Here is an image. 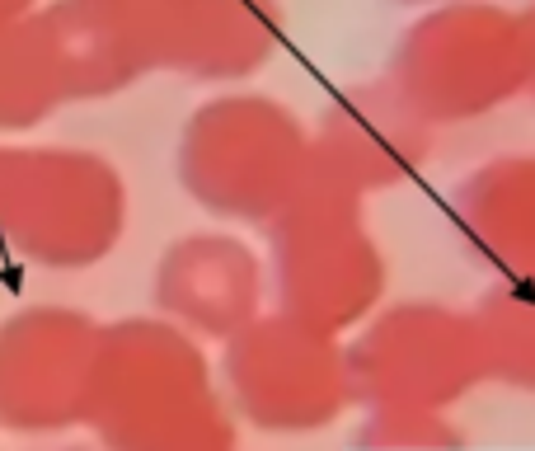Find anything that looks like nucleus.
<instances>
[{
  "mask_svg": "<svg viewBox=\"0 0 535 451\" xmlns=\"http://www.w3.org/2000/svg\"><path fill=\"white\" fill-rule=\"evenodd\" d=\"M85 428L104 451H235V409L202 343L165 315L99 334Z\"/></svg>",
  "mask_w": 535,
  "mask_h": 451,
  "instance_id": "1",
  "label": "nucleus"
},
{
  "mask_svg": "<svg viewBox=\"0 0 535 451\" xmlns=\"http://www.w3.org/2000/svg\"><path fill=\"white\" fill-rule=\"evenodd\" d=\"M174 170L207 217L268 231L320 165L315 132L287 99L235 85L193 109L179 132Z\"/></svg>",
  "mask_w": 535,
  "mask_h": 451,
  "instance_id": "2",
  "label": "nucleus"
},
{
  "mask_svg": "<svg viewBox=\"0 0 535 451\" xmlns=\"http://www.w3.org/2000/svg\"><path fill=\"white\" fill-rule=\"evenodd\" d=\"M385 80L437 132L489 123L526 99L531 47L521 10L503 0H446L413 10L390 47Z\"/></svg>",
  "mask_w": 535,
  "mask_h": 451,
  "instance_id": "3",
  "label": "nucleus"
},
{
  "mask_svg": "<svg viewBox=\"0 0 535 451\" xmlns=\"http://www.w3.org/2000/svg\"><path fill=\"white\" fill-rule=\"evenodd\" d=\"M273 311L348 339L390 301V259L367 221V198L315 174L268 226Z\"/></svg>",
  "mask_w": 535,
  "mask_h": 451,
  "instance_id": "4",
  "label": "nucleus"
},
{
  "mask_svg": "<svg viewBox=\"0 0 535 451\" xmlns=\"http://www.w3.org/2000/svg\"><path fill=\"white\" fill-rule=\"evenodd\" d=\"M127 231L118 165L85 146L0 141V240L47 273L104 264Z\"/></svg>",
  "mask_w": 535,
  "mask_h": 451,
  "instance_id": "5",
  "label": "nucleus"
},
{
  "mask_svg": "<svg viewBox=\"0 0 535 451\" xmlns=\"http://www.w3.org/2000/svg\"><path fill=\"white\" fill-rule=\"evenodd\" d=\"M348 367L357 409L456 414L474 390L489 386L474 306H451L437 296L385 301L357 334H348Z\"/></svg>",
  "mask_w": 535,
  "mask_h": 451,
  "instance_id": "6",
  "label": "nucleus"
},
{
  "mask_svg": "<svg viewBox=\"0 0 535 451\" xmlns=\"http://www.w3.org/2000/svg\"><path fill=\"white\" fill-rule=\"evenodd\" d=\"M216 372L235 419L273 437L324 433L357 409L348 339L282 311H263L221 343Z\"/></svg>",
  "mask_w": 535,
  "mask_h": 451,
  "instance_id": "7",
  "label": "nucleus"
},
{
  "mask_svg": "<svg viewBox=\"0 0 535 451\" xmlns=\"http://www.w3.org/2000/svg\"><path fill=\"white\" fill-rule=\"evenodd\" d=\"M104 325L76 306H19L0 320V428L52 437L85 423Z\"/></svg>",
  "mask_w": 535,
  "mask_h": 451,
  "instance_id": "8",
  "label": "nucleus"
},
{
  "mask_svg": "<svg viewBox=\"0 0 535 451\" xmlns=\"http://www.w3.org/2000/svg\"><path fill=\"white\" fill-rule=\"evenodd\" d=\"M38 15L76 104L123 94L155 71L174 76L188 0H47Z\"/></svg>",
  "mask_w": 535,
  "mask_h": 451,
  "instance_id": "9",
  "label": "nucleus"
},
{
  "mask_svg": "<svg viewBox=\"0 0 535 451\" xmlns=\"http://www.w3.org/2000/svg\"><path fill=\"white\" fill-rule=\"evenodd\" d=\"M315 165L334 184L352 188L357 198L409 188L428 170L437 151V127L409 109V99L385 76L352 80L329 94L315 118Z\"/></svg>",
  "mask_w": 535,
  "mask_h": 451,
  "instance_id": "10",
  "label": "nucleus"
},
{
  "mask_svg": "<svg viewBox=\"0 0 535 451\" xmlns=\"http://www.w3.org/2000/svg\"><path fill=\"white\" fill-rule=\"evenodd\" d=\"M155 311L193 339H235L268 306V259L235 231L179 235L155 264Z\"/></svg>",
  "mask_w": 535,
  "mask_h": 451,
  "instance_id": "11",
  "label": "nucleus"
},
{
  "mask_svg": "<svg viewBox=\"0 0 535 451\" xmlns=\"http://www.w3.org/2000/svg\"><path fill=\"white\" fill-rule=\"evenodd\" d=\"M460 245L493 278L535 273V146H512L479 160L446 193Z\"/></svg>",
  "mask_w": 535,
  "mask_h": 451,
  "instance_id": "12",
  "label": "nucleus"
},
{
  "mask_svg": "<svg viewBox=\"0 0 535 451\" xmlns=\"http://www.w3.org/2000/svg\"><path fill=\"white\" fill-rule=\"evenodd\" d=\"M282 38H287L282 0H193L174 76L235 90L273 62Z\"/></svg>",
  "mask_w": 535,
  "mask_h": 451,
  "instance_id": "13",
  "label": "nucleus"
},
{
  "mask_svg": "<svg viewBox=\"0 0 535 451\" xmlns=\"http://www.w3.org/2000/svg\"><path fill=\"white\" fill-rule=\"evenodd\" d=\"M62 104H71V94L43 15L0 19V137L33 132Z\"/></svg>",
  "mask_w": 535,
  "mask_h": 451,
  "instance_id": "14",
  "label": "nucleus"
},
{
  "mask_svg": "<svg viewBox=\"0 0 535 451\" xmlns=\"http://www.w3.org/2000/svg\"><path fill=\"white\" fill-rule=\"evenodd\" d=\"M474 320L484 334L493 386L535 395V273L493 278L474 301Z\"/></svg>",
  "mask_w": 535,
  "mask_h": 451,
  "instance_id": "15",
  "label": "nucleus"
},
{
  "mask_svg": "<svg viewBox=\"0 0 535 451\" xmlns=\"http://www.w3.org/2000/svg\"><path fill=\"white\" fill-rule=\"evenodd\" d=\"M362 451H465L470 433L442 409H362L357 423Z\"/></svg>",
  "mask_w": 535,
  "mask_h": 451,
  "instance_id": "16",
  "label": "nucleus"
},
{
  "mask_svg": "<svg viewBox=\"0 0 535 451\" xmlns=\"http://www.w3.org/2000/svg\"><path fill=\"white\" fill-rule=\"evenodd\" d=\"M521 24H526V47H531V80H526V104L535 109V0L521 5Z\"/></svg>",
  "mask_w": 535,
  "mask_h": 451,
  "instance_id": "17",
  "label": "nucleus"
},
{
  "mask_svg": "<svg viewBox=\"0 0 535 451\" xmlns=\"http://www.w3.org/2000/svg\"><path fill=\"white\" fill-rule=\"evenodd\" d=\"M43 5L38 0H0V19H24V15H38Z\"/></svg>",
  "mask_w": 535,
  "mask_h": 451,
  "instance_id": "18",
  "label": "nucleus"
},
{
  "mask_svg": "<svg viewBox=\"0 0 535 451\" xmlns=\"http://www.w3.org/2000/svg\"><path fill=\"white\" fill-rule=\"evenodd\" d=\"M390 5H404V10H428V5H446V0H390Z\"/></svg>",
  "mask_w": 535,
  "mask_h": 451,
  "instance_id": "19",
  "label": "nucleus"
},
{
  "mask_svg": "<svg viewBox=\"0 0 535 451\" xmlns=\"http://www.w3.org/2000/svg\"><path fill=\"white\" fill-rule=\"evenodd\" d=\"M57 451H76V447H57Z\"/></svg>",
  "mask_w": 535,
  "mask_h": 451,
  "instance_id": "20",
  "label": "nucleus"
}]
</instances>
